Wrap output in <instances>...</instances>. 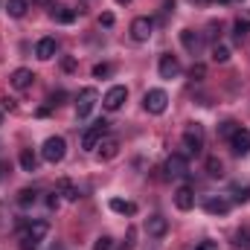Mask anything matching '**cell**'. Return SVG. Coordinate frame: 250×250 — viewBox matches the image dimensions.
<instances>
[{
	"mask_svg": "<svg viewBox=\"0 0 250 250\" xmlns=\"http://www.w3.org/2000/svg\"><path fill=\"white\" fill-rule=\"evenodd\" d=\"M47 233H50V224H47V221H32V224L23 230V236H21V248L23 250H35L41 242H44Z\"/></svg>",
	"mask_w": 250,
	"mask_h": 250,
	"instance_id": "1",
	"label": "cell"
},
{
	"mask_svg": "<svg viewBox=\"0 0 250 250\" xmlns=\"http://www.w3.org/2000/svg\"><path fill=\"white\" fill-rule=\"evenodd\" d=\"M108 128H111V123H108V120H99V123H93L87 131H84V134H82V148H84V151H93V148H99V143L105 140Z\"/></svg>",
	"mask_w": 250,
	"mask_h": 250,
	"instance_id": "2",
	"label": "cell"
},
{
	"mask_svg": "<svg viewBox=\"0 0 250 250\" xmlns=\"http://www.w3.org/2000/svg\"><path fill=\"white\" fill-rule=\"evenodd\" d=\"M64 154H67V143H64V137H50V140H44V146H41V157H44L47 163H62Z\"/></svg>",
	"mask_w": 250,
	"mask_h": 250,
	"instance_id": "3",
	"label": "cell"
},
{
	"mask_svg": "<svg viewBox=\"0 0 250 250\" xmlns=\"http://www.w3.org/2000/svg\"><path fill=\"white\" fill-rule=\"evenodd\" d=\"M143 105H146V111H148V114L160 117V114L166 111V105H169V96H166V90L154 87V90H148V93L143 96Z\"/></svg>",
	"mask_w": 250,
	"mask_h": 250,
	"instance_id": "4",
	"label": "cell"
},
{
	"mask_svg": "<svg viewBox=\"0 0 250 250\" xmlns=\"http://www.w3.org/2000/svg\"><path fill=\"white\" fill-rule=\"evenodd\" d=\"M184 148H187L189 154H201L204 151V128L195 123V125H189L187 131H184Z\"/></svg>",
	"mask_w": 250,
	"mask_h": 250,
	"instance_id": "5",
	"label": "cell"
},
{
	"mask_svg": "<svg viewBox=\"0 0 250 250\" xmlns=\"http://www.w3.org/2000/svg\"><path fill=\"white\" fill-rule=\"evenodd\" d=\"M96 102H99V93H96L93 87H84V90L79 93V102H76V117H79V120L90 117V111L96 108Z\"/></svg>",
	"mask_w": 250,
	"mask_h": 250,
	"instance_id": "6",
	"label": "cell"
},
{
	"mask_svg": "<svg viewBox=\"0 0 250 250\" xmlns=\"http://www.w3.org/2000/svg\"><path fill=\"white\" fill-rule=\"evenodd\" d=\"M125 99H128V87H125V84H114V87L102 96V105H105L108 111H120Z\"/></svg>",
	"mask_w": 250,
	"mask_h": 250,
	"instance_id": "7",
	"label": "cell"
},
{
	"mask_svg": "<svg viewBox=\"0 0 250 250\" xmlns=\"http://www.w3.org/2000/svg\"><path fill=\"white\" fill-rule=\"evenodd\" d=\"M154 32V21L151 18H134L131 21V38L134 41H148Z\"/></svg>",
	"mask_w": 250,
	"mask_h": 250,
	"instance_id": "8",
	"label": "cell"
},
{
	"mask_svg": "<svg viewBox=\"0 0 250 250\" xmlns=\"http://www.w3.org/2000/svg\"><path fill=\"white\" fill-rule=\"evenodd\" d=\"M157 70H160V79H178V76H181V62H178L172 53H166V56H160Z\"/></svg>",
	"mask_w": 250,
	"mask_h": 250,
	"instance_id": "9",
	"label": "cell"
},
{
	"mask_svg": "<svg viewBox=\"0 0 250 250\" xmlns=\"http://www.w3.org/2000/svg\"><path fill=\"white\" fill-rule=\"evenodd\" d=\"M181 44H184V50H189L192 56H198L201 47H204V38H201V32H195V29H184V32H181Z\"/></svg>",
	"mask_w": 250,
	"mask_h": 250,
	"instance_id": "10",
	"label": "cell"
},
{
	"mask_svg": "<svg viewBox=\"0 0 250 250\" xmlns=\"http://www.w3.org/2000/svg\"><path fill=\"white\" fill-rule=\"evenodd\" d=\"M187 169H189V160L184 154H172L166 160V175L169 178H181V175H187Z\"/></svg>",
	"mask_w": 250,
	"mask_h": 250,
	"instance_id": "11",
	"label": "cell"
},
{
	"mask_svg": "<svg viewBox=\"0 0 250 250\" xmlns=\"http://www.w3.org/2000/svg\"><path fill=\"white\" fill-rule=\"evenodd\" d=\"M230 148H233L236 154H248L250 151V131L248 128H239V131L230 137Z\"/></svg>",
	"mask_w": 250,
	"mask_h": 250,
	"instance_id": "12",
	"label": "cell"
},
{
	"mask_svg": "<svg viewBox=\"0 0 250 250\" xmlns=\"http://www.w3.org/2000/svg\"><path fill=\"white\" fill-rule=\"evenodd\" d=\"M32 79H35V76H32V70H26V67H18V70L9 76V82H12L15 90H26V87L32 84Z\"/></svg>",
	"mask_w": 250,
	"mask_h": 250,
	"instance_id": "13",
	"label": "cell"
},
{
	"mask_svg": "<svg viewBox=\"0 0 250 250\" xmlns=\"http://www.w3.org/2000/svg\"><path fill=\"white\" fill-rule=\"evenodd\" d=\"M204 209H207L209 215H227V212H230V201H227V198H221V195H218V198L212 195V198H207V201H204Z\"/></svg>",
	"mask_w": 250,
	"mask_h": 250,
	"instance_id": "14",
	"label": "cell"
},
{
	"mask_svg": "<svg viewBox=\"0 0 250 250\" xmlns=\"http://www.w3.org/2000/svg\"><path fill=\"white\" fill-rule=\"evenodd\" d=\"M146 230H148V236H154V239H163V236L169 233V221H166L163 215H151V218L146 221Z\"/></svg>",
	"mask_w": 250,
	"mask_h": 250,
	"instance_id": "15",
	"label": "cell"
},
{
	"mask_svg": "<svg viewBox=\"0 0 250 250\" xmlns=\"http://www.w3.org/2000/svg\"><path fill=\"white\" fill-rule=\"evenodd\" d=\"M56 50H59L56 38H41V41H38V47H35V56H38L41 62H50V59L56 56Z\"/></svg>",
	"mask_w": 250,
	"mask_h": 250,
	"instance_id": "16",
	"label": "cell"
},
{
	"mask_svg": "<svg viewBox=\"0 0 250 250\" xmlns=\"http://www.w3.org/2000/svg\"><path fill=\"white\" fill-rule=\"evenodd\" d=\"M175 207H178V209H184V212L192 209V207H195V192H192L189 187H181L178 192H175Z\"/></svg>",
	"mask_w": 250,
	"mask_h": 250,
	"instance_id": "17",
	"label": "cell"
},
{
	"mask_svg": "<svg viewBox=\"0 0 250 250\" xmlns=\"http://www.w3.org/2000/svg\"><path fill=\"white\" fill-rule=\"evenodd\" d=\"M117 154H120V140H102L99 143V157L102 160H111Z\"/></svg>",
	"mask_w": 250,
	"mask_h": 250,
	"instance_id": "18",
	"label": "cell"
},
{
	"mask_svg": "<svg viewBox=\"0 0 250 250\" xmlns=\"http://www.w3.org/2000/svg\"><path fill=\"white\" fill-rule=\"evenodd\" d=\"M50 15H53V21H56V23H73V21H76V12H73V9H67V6H53V12H50Z\"/></svg>",
	"mask_w": 250,
	"mask_h": 250,
	"instance_id": "19",
	"label": "cell"
},
{
	"mask_svg": "<svg viewBox=\"0 0 250 250\" xmlns=\"http://www.w3.org/2000/svg\"><path fill=\"white\" fill-rule=\"evenodd\" d=\"M29 9V0H6V12L9 18H23Z\"/></svg>",
	"mask_w": 250,
	"mask_h": 250,
	"instance_id": "20",
	"label": "cell"
},
{
	"mask_svg": "<svg viewBox=\"0 0 250 250\" xmlns=\"http://www.w3.org/2000/svg\"><path fill=\"white\" fill-rule=\"evenodd\" d=\"M21 169H23V172H35V169H38V157H35L32 148H23V151H21Z\"/></svg>",
	"mask_w": 250,
	"mask_h": 250,
	"instance_id": "21",
	"label": "cell"
},
{
	"mask_svg": "<svg viewBox=\"0 0 250 250\" xmlns=\"http://www.w3.org/2000/svg\"><path fill=\"white\" fill-rule=\"evenodd\" d=\"M248 35H250V23L248 21H236V26H233V38H236V44H245L248 41Z\"/></svg>",
	"mask_w": 250,
	"mask_h": 250,
	"instance_id": "22",
	"label": "cell"
},
{
	"mask_svg": "<svg viewBox=\"0 0 250 250\" xmlns=\"http://www.w3.org/2000/svg\"><path fill=\"white\" fill-rule=\"evenodd\" d=\"M111 209H114V212H120V215H134V212H137V204L114 198V201H111Z\"/></svg>",
	"mask_w": 250,
	"mask_h": 250,
	"instance_id": "23",
	"label": "cell"
},
{
	"mask_svg": "<svg viewBox=\"0 0 250 250\" xmlns=\"http://www.w3.org/2000/svg\"><path fill=\"white\" fill-rule=\"evenodd\" d=\"M233 245L239 250H250V227H239L233 236Z\"/></svg>",
	"mask_w": 250,
	"mask_h": 250,
	"instance_id": "24",
	"label": "cell"
},
{
	"mask_svg": "<svg viewBox=\"0 0 250 250\" xmlns=\"http://www.w3.org/2000/svg\"><path fill=\"white\" fill-rule=\"evenodd\" d=\"M59 195H64L67 201H76V198H79V189L73 187V181L62 178V181H59Z\"/></svg>",
	"mask_w": 250,
	"mask_h": 250,
	"instance_id": "25",
	"label": "cell"
},
{
	"mask_svg": "<svg viewBox=\"0 0 250 250\" xmlns=\"http://www.w3.org/2000/svg\"><path fill=\"white\" fill-rule=\"evenodd\" d=\"M35 201H38V189H21V192H18V204H21L23 209L32 207Z\"/></svg>",
	"mask_w": 250,
	"mask_h": 250,
	"instance_id": "26",
	"label": "cell"
},
{
	"mask_svg": "<svg viewBox=\"0 0 250 250\" xmlns=\"http://www.w3.org/2000/svg\"><path fill=\"white\" fill-rule=\"evenodd\" d=\"M207 175H209V178H221V175H224V166H221L218 157H209V160H207Z\"/></svg>",
	"mask_w": 250,
	"mask_h": 250,
	"instance_id": "27",
	"label": "cell"
},
{
	"mask_svg": "<svg viewBox=\"0 0 250 250\" xmlns=\"http://www.w3.org/2000/svg\"><path fill=\"white\" fill-rule=\"evenodd\" d=\"M212 62H218V64L230 62V50H227L224 44H215V47H212Z\"/></svg>",
	"mask_w": 250,
	"mask_h": 250,
	"instance_id": "28",
	"label": "cell"
},
{
	"mask_svg": "<svg viewBox=\"0 0 250 250\" xmlns=\"http://www.w3.org/2000/svg\"><path fill=\"white\" fill-rule=\"evenodd\" d=\"M248 198H250V187L248 184H245V187H233V201H236V204H245Z\"/></svg>",
	"mask_w": 250,
	"mask_h": 250,
	"instance_id": "29",
	"label": "cell"
},
{
	"mask_svg": "<svg viewBox=\"0 0 250 250\" xmlns=\"http://www.w3.org/2000/svg\"><path fill=\"white\" fill-rule=\"evenodd\" d=\"M236 131H239V125L233 123V120H227V123L218 125V134H221V137H227V140H230V137H233Z\"/></svg>",
	"mask_w": 250,
	"mask_h": 250,
	"instance_id": "30",
	"label": "cell"
},
{
	"mask_svg": "<svg viewBox=\"0 0 250 250\" xmlns=\"http://www.w3.org/2000/svg\"><path fill=\"white\" fill-rule=\"evenodd\" d=\"M93 250H114V239H111V236H99L96 245H93Z\"/></svg>",
	"mask_w": 250,
	"mask_h": 250,
	"instance_id": "31",
	"label": "cell"
},
{
	"mask_svg": "<svg viewBox=\"0 0 250 250\" xmlns=\"http://www.w3.org/2000/svg\"><path fill=\"white\" fill-rule=\"evenodd\" d=\"M111 73H114L111 64H96V67H93V76H96V79H105V76H111Z\"/></svg>",
	"mask_w": 250,
	"mask_h": 250,
	"instance_id": "32",
	"label": "cell"
},
{
	"mask_svg": "<svg viewBox=\"0 0 250 250\" xmlns=\"http://www.w3.org/2000/svg\"><path fill=\"white\" fill-rule=\"evenodd\" d=\"M189 73H192V79L198 82V79H204V73H207V67H204V64H195V67H192Z\"/></svg>",
	"mask_w": 250,
	"mask_h": 250,
	"instance_id": "33",
	"label": "cell"
},
{
	"mask_svg": "<svg viewBox=\"0 0 250 250\" xmlns=\"http://www.w3.org/2000/svg\"><path fill=\"white\" fill-rule=\"evenodd\" d=\"M59 204H62V198H59V192H53V195L47 198V207H50V209H56Z\"/></svg>",
	"mask_w": 250,
	"mask_h": 250,
	"instance_id": "34",
	"label": "cell"
},
{
	"mask_svg": "<svg viewBox=\"0 0 250 250\" xmlns=\"http://www.w3.org/2000/svg\"><path fill=\"white\" fill-rule=\"evenodd\" d=\"M99 23H102V26H114V15H111V12H105V15L99 18Z\"/></svg>",
	"mask_w": 250,
	"mask_h": 250,
	"instance_id": "35",
	"label": "cell"
},
{
	"mask_svg": "<svg viewBox=\"0 0 250 250\" xmlns=\"http://www.w3.org/2000/svg\"><path fill=\"white\" fill-rule=\"evenodd\" d=\"M62 67L67 70V73H73V70H76V59H64V62H62Z\"/></svg>",
	"mask_w": 250,
	"mask_h": 250,
	"instance_id": "36",
	"label": "cell"
},
{
	"mask_svg": "<svg viewBox=\"0 0 250 250\" xmlns=\"http://www.w3.org/2000/svg\"><path fill=\"white\" fill-rule=\"evenodd\" d=\"M195 250H218V245H212V242H201Z\"/></svg>",
	"mask_w": 250,
	"mask_h": 250,
	"instance_id": "37",
	"label": "cell"
},
{
	"mask_svg": "<svg viewBox=\"0 0 250 250\" xmlns=\"http://www.w3.org/2000/svg\"><path fill=\"white\" fill-rule=\"evenodd\" d=\"M163 12H166V15L175 12V0H166V3H163Z\"/></svg>",
	"mask_w": 250,
	"mask_h": 250,
	"instance_id": "38",
	"label": "cell"
},
{
	"mask_svg": "<svg viewBox=\"0 0 250 250\" xmlns=\"http://www.w3.org/2000/svg\"><path fill=\"white\" fill-rule=\"evenodd\" d=\"M35 6H53V0H32Z\"/></svg>",
	"mask_w": 250,
	"mask_h": 250,
	"instance_id": "39",
	"label": "cell"
},
{
	"mask_svg": "<svg viewBox=\"0 0 250 250\" xmlns=\"http://www.w3.org/2000/svg\"><path fill=\"white\" fill-rule=\"evenodd\" d=\"M3 172H6V163H3V160H0V178H3Z\"/></svg>",
	"mask_w": 250,
	"mask_h": 250,
	"instance_id": "40",
	"label": "cell"
},
{
	"mask_svg": "<svg viewBox=\"0 0 250 250\" xmlns=\"http://www.w3.org/2000/svg\"><path fill=\"white\" fill-rule=\"evenodd\" d=\"M242 21H248V23H250V12H245V15H242Z\"/></svg>",
	"mask_w": 250,
	"mask_h": 250,
	"instance_id": "41",
	"label": "cell"
},
{
	"mask_svg": "<svg viewBox=\"0 0 250 250\" xmlns=\"http://www.w3.org/2000/svg\"><path fill=\"white\" fill-rule=\"evenodd\" d=\"M117 3H120V6H128V3H131V0H117Z\"/></svg>",
	"mask_w": 250,
	"mask_h": 250,
	"instance_id": "42",
	"label": "cell"
},
{
	"mask_svg": "<svg viewBox=\"0 0 250 250\" xmlns=\"http://www.w3.org/2000/svg\"><path fill=\"white\" fill-rule=\"evenodd\" d=\"M212 3H230V0H212Z\"/></svg>",
	"mask_w": 250,
	"mask_h": 250,
	"instance_id": "43",
	"label": "cell"
},
{
	"mask_svg": "<svg viewBox=\"0 0 250 250\" xmlns=\"http://www.w3.org/2000/svg\"><path fill=\"white\" fill-rule=\"evenodd\" d=\"M0 123H3V111H0Z\"/></svg>",
	"mask_w": 250,
	"mask_h": 250,
	"instance_id": "44",
	"label": "cell"
}]
</instances>
